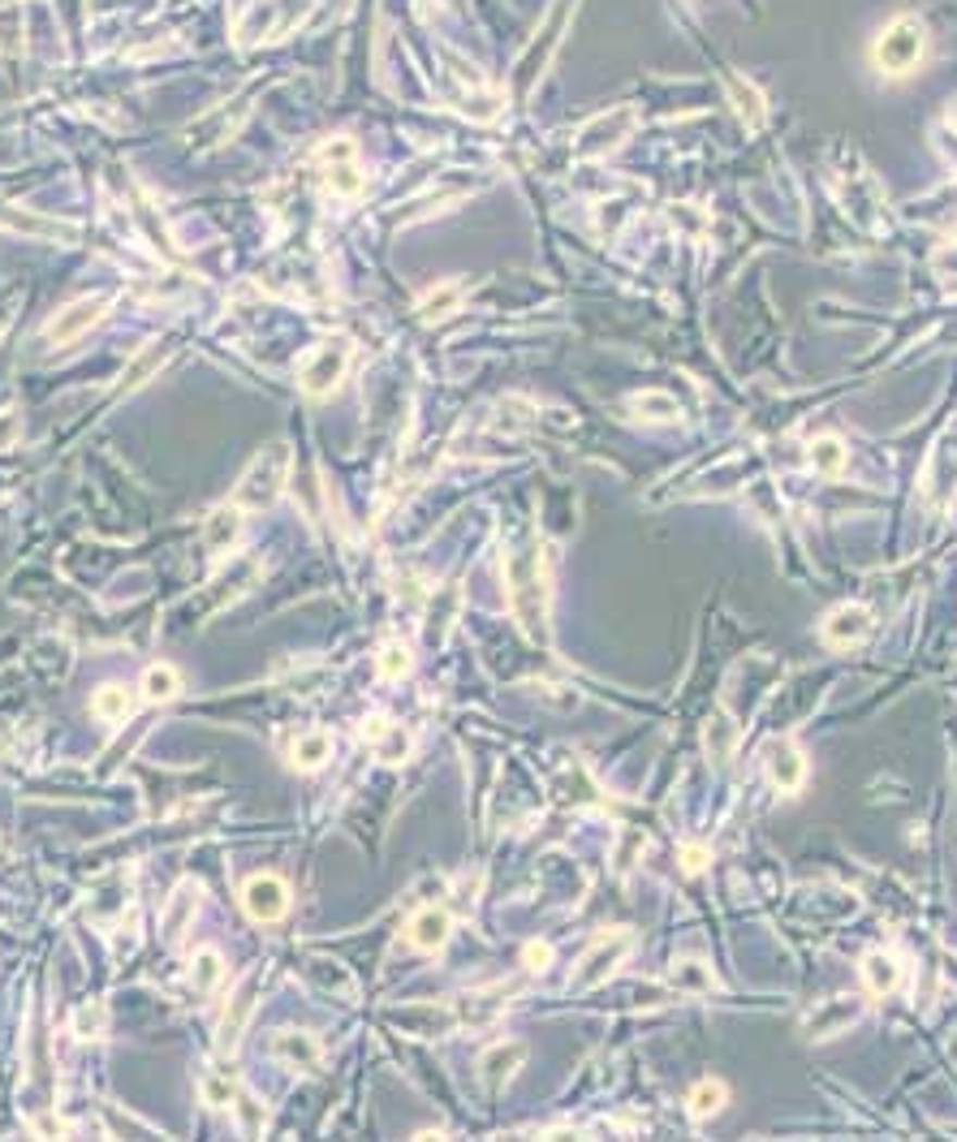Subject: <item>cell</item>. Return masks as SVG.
I'll list each match as a JSON object with an SVG mask.
<instances>
[{
	"label": "cell",
	"instance_id": "cell-32",
	"mask_svg": "<svg viewBox=\"0 0 957 1142\" xmlns=\"http://www.w3.org/2000/svg\"><path fill=\"white\" fill-rule=\"evenodd\" d=\"M845 461H849L845 440H837V436H820V440H811V466H816V474H824V479H841V474H845Z\"/></svg>",
	"mask_w": 957,
	"mask_h": 1142
},
{
	"label": "cell",
	"instance_id": "cell-8",
	"mask_svg": "<svg viewBox=\"0 0 957 1142\" xmlns=\"http://www.w3.org/2000/svg\"><path fill=\"white\" fill-rule=\"evenodd\" d=\"M638 125V109L634 104H621V109H604L596 113L583 129H579V156L583 160H599L608 151H617Z\"/></svg>",
	"mask_w": 957,
	"mask_h": 1142
},
{
	"label": "cell",
	"instance_id": "cell-5",
	"mask_svg": "<svg viewBox=\"0 0 957 1142\" xmlns=\"http://www.w3.org/2000/svg\"><path fill=\"white\" fill-rule=\"evenodd\" d=\"M350 353H355V345L346 342V337H328V342L315 345V349L302 358V367H298L302 393H307V397H328V393L346 380Z\"/></svg>",
	"mask_w": 957,
	"mask_h": 1142
},
{
	"label": "cell",
	"instance_id": "cell-19",
	"mask_svg": "<svg viewBox=\"0 0 957 1142\" xmlns=\"http://www.w3.org/2000/svg\"><path fill=\"white\" fill-rule=\"evenodd\" d=\"M238 535H241V509L238 505H225V509H212L203 518V548L221 561L238 548Z\"/></svg>",
	"mask_w": 957,
	"mask_h": 1142
},
{
	"label": "cell",
	"instance_id": "cell-16",
	"mask_svg": "<svg viewBox=\"0 0 957 1142\" xmlns=\"http://www.w3.org/2000/svg\"><path fill=\"white\" fill-rule=\"evenodd\" d=\"M199 906H203V889H199V880H182V884L173 889L169 906H164V940H169V944H182V940H186V931H190V922H195Z\"/></svg>",
	"mask_w": 957,
	"mask_h": 1142
},
{
	"label": "cell",
	"instance_id": "cell-45",
	"mask_svg": "<svg viewBox=\"0 0 957 1142\" xmlns=\"http://www.w3.org/2000/svg\"><path fill=\"white\" fill-rule=\"evenodd\" d=\"M643 845H647V841H643V832H638V828H630V832H625V854H617V871H621V876L634 867V858L643 854Z\"/></svg>",
	"mask_w": 957,
	"mask_h": 1142
},
{
	"label": "cell",
	"instance_id": "cell-38",
	"mask_svg": "<svg viewBox=\"0 0 957 1142\" xmlns=\"http://www.w3.org/2000/svg\"><path fill=\"white\" fill-rule=\"evenodd\" d=\"M410 669H414V656H410V647H401V643H388V647L375 656V673H380L384 682H401V678H410Z\"/></svg>",
	"mask_w": 957,
	"mask_h": 1142
},
{
	"label": "cell",
	"instance_id": "cell-25",
	"mask_svg": "<svg viewBox=\"0 0 957 1142\" xmlns=\"http://www.w3.org/2000/svg\"><path fill=\"white\" fill-rule=\"evenodd\" d=\"M328 759H333V733H324V729H307V733L289 746V764H294L298 772H320Z\"/></svg>",
	"mask_w": 957,
	"mask_h": 1142
},
{
	"label": "cell",
	"instance_id": "cell-1",
	"mask_svg": "<svg viewBox=\"0 0 957 1142\" xmlns=\"http://www.w3.org/2000/svg\"><path fill=\"white\" fill-rule=\"evenodd\" d=\"M505 591H509V612L518 630L544 647L548 643V608H552V566L539 544L513 548L505 557Z\"/></svg>",
	"mask_w": 957,
	"mask_h": 1142
},
{
	"label": "cell",
	"instance_id": "cell-23",
	"mask_svg": "<svg viewBox=\"0 0 957 1142\" xmlns=\"http://www.w3.org/2000/svg\"><path fill=\"white\" fill-rule=\"evenodd\" d=\"M862 983H867L871 996H893L897 983H902V966H897V957L884 953V948H871V953L862 957Z\"/></svg>",
	"mask_w": 957,
	"mask_h": 1142
},
{
	"label": "cell",
	"instance_id": "cell-12",
	"mask_svg": "<svg viewBox=\"0 0 957 1142\" xmlns=\"http://www.w3.org/2000/svg\"><path fill=\"white\" fill-rule=\"evenodd\" d=\"M763 772L776 794H798L807 785V755L790 737H772L763 742Z\"/></svg>",
	"mask_w": 957,
	"mask_h": 1142
},
{
	"label": "cell",
	"instance_id": "cell-4",
	"mask_svg": "<svg viewBox=\"0 0 957 1142\" xmlns=\"http://www.w3.org/2000/svg\"><path fill=\"white\" fill-rule=\"evenodd\" d=\"M440 61L449 65V70H445V83H449L453 109H462L471 121H496V116L505 113V96H500L496 87H487V78L478 74L467 57H458L453 48H445Z\"/></svg>",
	"mask_w": 957,
	"mask_h": 1142
},
{
	"label": "cell",
	"instance_id": "cell-37",
	"mask_svg": "<svg viewBox=\"0 0 957 1142\" xmlns=\"http://www.w3.org/2000/svg\"><path fill=\"white\" fill-rule=\"evenodd\" d=\"M70 1030H74V1039H83V1043L100 1039V1034L109 1030V1005H104V1001H87V1005H78Z\"/></svg>",
	"mask_w": 957,
	"mask_h": 1142
},
{
	"label": "cell",
	"instance_id": "cell-41",
	"mask_svg": "<svg viewBox=\"0 0 957 1142\" xmlns=\"http://www.w3.org/2000/svg\"><path fill=\"white\" fill-rule=\"evenodd\" d=\"M9 225H17V228H26V233H48V237H78V228L74 225H52V221H39V216H9Z\"/></svg>",
	"mask_w": 957,
	"mask_h": 1142
},
{
	"label": "cell",
	"instance_id": "cell-7",
	"mask_svg": "<svg viewBox=\"0 0 957 1142\" xmlns=\"http://www.w3.org/2000/svg\"><path fill=\"white\" fill-rule=\"evenodd\" d=\"M315 160H320L324 182H328V190H333L337 199H359L362 190H366L355 138H328V142H320V147H315Z\"/></svg>",
	"mask_w": 957,
	"mask_h": 1142
},
{
	"label": "cell",
	"instance_id": "cell-35",
	"mask_svg": "<svg viewBox=\"0 0 957 1142\" xmlns=\"http://www.w3.org/2000/svg\"><path fill=\"white\" fill-rule=\"evenodd\" d=\"M630 406L643 414V419H656V423H678L682 419V401L678 397H669V393H634L630 397Z\"/></svg>",
	"mask_w": 957,
	"mask_h": 1142
},
{
	"label": "cell",
	"instance_id": "cell-43",
	"mask_svg": "<svg viewBox=\"0 0 957 1142\" xmlns=\"http://www.w3.org/2000/svg\"><path fill=\"white\" fill-rule=\"evenodd\" d=\"M708 862H712V849H708V845H686V849H682V871H686V876L708 871Z\"/></svg>",
	"mask_w": 957,
	"mask_h": 1142
},
{
	"label": "cell",
	"instance_id": "cell-6",
	"mask_svg": "<svg viewBox=\"0 0 957 1142\" xmlns=\"http://www.w3.org/2000/svg\"><path fill=\"white\" fill-rule=\"evenodd\" d=\"M634 940H638V935H634L630 927L604 931L596 944L583 953V961H579V975H574V988H579V992H596L599 983H608V979L617 975V966L630 957Z\"/></svg>",
	"mask_w": 957,
	"mask_h": 1142
},
{
	"label": "cell",
	"instance_id": "cell-44",
	"mask_svg": "<svg viewBox=\"0 0 957 1142\" xmlns=\"http://www.w3.org/2000/svg\"><path fill=\"white\" fill-rule=\"evenodd\" d=\"M65 1121L61 1117H52V1113H39V1117H30V1134H39V1139H65Z\"/></svg>",
	"mask_w": 957,
	"mask_h": 1142
},
{
	"label": "cell",
	"instance_id": "cell-29",
	"mask_svg": "<svg viewBox=\"0 0 957 1142\" xmlns=\"http://www.w3.org/2000/svg\"><path fill=\"white\" fill-rule=\"evenodd\" d=\"M505 988H492V992H475V996H467V1001H458V1022L462 1027H487V1022H496L500 1014H505V1001H496Z\"/></svg>",
	"mask_w": 957,
	"mask_h": 1142
},
{
	"label": "cell",
	"instance_id": "cell-46",
	"mask_svg": "<svg viewBox=\"0 0 957 1142\" xmlns=\"http://www.w3.org/2000/svg\"><path fill=\"white\" fill-rule=\"evenodd\" d=\"M548 961H552V948H548V944H539V940H535V944H526V948H522V966H526V970H544Z\"/></svg>",
	"mask_w": 957,
	"mask_h": 1142
},
{
	"label": "cell",
	"instance_id": "cell-13",
	"mask_svg": "<svg viewBox=\"0 0 957 1142\" xmlns=\"http://www.w3.org/2000/svg\"><path fill=\"white\" fill-rule=\"evenodd\" d=\"M858 1018H862V996H833L803 1018V1034L807 1039H833V1034H845Z\"/></svg>",
	"mask_w": 957,
	"mask_h": 1142
},
{
	"label": "cell",
	"instance_id": "cell-33",
	"mask_svg": "<svg viewBox=\"0 0 957 1142\" xmlns=\"http://www.w3.org/2000/svg\"><path fill=\"white\" fill-rule=\"evenodd\" d=\"M234 1113H238V1130L241 1134H250V1139H259L263 1130H268V1104L259 1100V1095H250L246 1087H238V1095H234V1104H229Z\"/></svg>",
	"mask_w": 957,
	"mask_h": 1142
},
{
	"label": "cell",
	"instance_id": "cell-10",
	"mask_svg": "<svg viewBox=\"0 0 957 1142\" xmlns=\"http://www.w3.org/2000/svg\"><path fill=\"white\" fill-rule=\"evenodd\" d=\"M268 1056H272L276 1065H285L289 1073H315V1069L324 1065V1043H320V1034H311V1030L285 1027L268 1039Z\"/></svg>",
	"mask_w": 957,
	"mask_h": 1142
},
{
	"label": "cell",
	"instance_id": "cell-17",
	"mask_svg": "<svg viewBox=\"0 0 957 1142\" xmlns=\"http://www.w3.org/2000/svg\"><path fill=\"white\" fill-rule=\"evenodd\" d=\"M366 742H371V750H375V759L380 764H388V768H397V764H406L410 759V729L406 724H393V720H366Z\"/></svg>",
	"mask_w": 957,
	"mask_h": 1142
},
{
	"label": "cell",
	"instance_id": "cell-40",
	"mask_svg": "<svg viewBox=\"0 0 957 1142\" xmlns=\"http://www.w3.org/2000/svg\"><path fill=\"white\" fill-rule=\"evenodd\" d=\"M238 1078H229V1073H208L203 1078V1104L208 1108H229L234 1104V1095H238Z\"/></svg>",
	"mask_w": 957,
	"mask_h": 1142
},
{
	"label": "cell",
	"instance_id": "cell-15",
	"mask_svg": "<svg viewBox=\"0 0 957 1142\" xmlns=\"http://www.w3.org/2000/svg\"><path fill=\"white\" fill-rule=\"evenodd\" d=\"M449 931H453V914L440 910V906H423L419 914H410L401 940L410 948H419V953H436V948L449 944Z\"/></svg>",
	"mask_w": 957,
	"mask_h": 1142
},
{
	"label": "cell",
	"instance_id": "cell-36",
	"mask_svg": "<svg viewBox=\"0 0 957 1142\" xmlns=\"http://www.w3.org/2000/svg\"><path fill=\"white\" fill-rule=\"evenodd\" d=\"M91 711H96L100 720H113V724H117V720H125V716L134 711V690H125V685L117 682L104 685V690L91 698Z\"/></svg>",
	"mask_w": 957,
	"mask_h": 1142
},
{
	"label": "cell",
	"instance_id": "cell-24",
	"mask_svg": "<svg viewBox=\"0 0 957 1142\" xmlns=\"http://www.w3.org/2000/svg\"><path fill=\"white\" fill-rule=\"evenodd\" d=\"M526 1060V1043H513V1039H505V1043H492L483 1056H478V1069H483V1078L492 1082V1087H500L505 1078H513L518 1073V1065Z\"/></svg>",
	"mask_w": 957,
	"mask_h": 1142
},
{
	"label": "cell",
	"instance_id": "cell-9",
	"mask_svg": "<svg viewBox=\"0 0 957 1142\" xmlns=\"http://www.w3.org/2000/svg\"><path fill=\"white\" fill-rule=\"evenodd\" d=\"M109 307H113V298H100V294H87V298H78V302H70V307H61L48 324H44V342H52V345H74V342H83L104 315H109Z\"/></svg>",
	"mask_w": 957,
	"mask_h": 1142
},
{
	"label": "cell",
	"instance_id": "cell-42",
	"mask_svg": "<svg viewBox=\"0 0 957 1142\" xmlns=\"http://www.w3.org/2000/svg\"><path fill=\"white\" fill-rule=\"evenodd\" d=\"M17 436H22V410H17V406H4V410H0V449H9Z\"/></svg>",
	"mask_w": 957,
	"mask_h": 1142
},
{
	"label": "cell",
	"instance_id": "cell-20",
	"mask_svg": "<svg viewBox=\"0 0 957 1142\" xmlns=\"http://www.w3.org/2000/svg\"><path fill=\"white\" fill-rule=\"evenodd\" d=\"M388 1018L401 1022V1027L410 1030V1034H419V1039H440L445 1030L462 1027L458 1014H449L445 1005H410V1009H393Z\"/></svg>",
	"mask_w": 957,
	"mask_h": 1142
},
{
	"label": "cell",
	"instance_id": "cell-26",
	"mask_svg": "<svg viewBox=\"0 0 957 1142\" xmlns=\"http://www.w3.org/2000/svg\"><path fill=\"white\" fill-rule=\"evenodd\" d=\"M462 298H467V285H462V281H449V285H432V289H427V294L419 298V320L436 324V320L453 315V311L462 307Z\"/></svg>",
	"mask_w": 957,
	"mask_h": 1142
},
{
	"label": "cell",
	"instance_id": "cell-39",
	"mask_svg": "<svg viewBox=\"0 0 957 1142\" xmlns=\"http://www.w3.org/2000/svg\"><path fill=\"white\" fill-rule=\"evenodd\" d=\"M673 988L678 992H712L717 979H712L708 961H678L673 966Z\"/></svg>",
	"mask_w": 957,
	"mask_h": 1142
},
{
	"label": "cell",
	"instance_id": "cell-47",
	"mask_svg": "<svg viewBox=\"0 0 957 1142\" xmlns=\"http://www.w3.org/2000/svg\"><path fill=\"white\" fill-rule=\"evenodd\" d=\"M9 324H13V307H0V342H4V333H9Z\"/></svg>",
	"mask_w": 957,
	"mask_h": 1142
},
{
	"label": "cell",
	"instance_id": "cell-30",
	"mask_svg": "<svg viewBox=\"0 0 957 1142\" xmlns=\"http://www.w3.org/2000/svg\"><path fill=\"white\" fill-rule=\"evenodd\" d=\"M169 362V345L164 342H151V345H142V353L125 367V375H121V393H129V388H138V384H147L160 367Z\"/></svg>",
	"mask_w": 957,
	"mask_h": 1142
},
{
	"label": "cell",
	"instance_id": "cell-2",
	"mask_svg": "<svg viewBox=\"0 0 957 1142\" xmlns=\"http://www.w3.org/2000/svg\"><path fill=\"white\" fill-rule=\"evenodd\" d=\"M289 466H294V454L289 445H263L259 454L250 457V466L241 470L238 487L229 496V505H238L241 513H263L281 500L285 483H289Z\"/></svg>",
	"mask_w": 957,
	"mask_h": 1142
},
{
	"label": "cell",
	"instance_id": "cell-31",
	"mask_svg": "<svg viewBox=\"0 0 957 1142\" xmlns=\"http://www.w3.org/2000/svg\"><path fill=\"white\" fill-rule=\"evenodd\" d=\"M729 83V96H733V109L742 113V125L746 129H755V125H763V116H768V109H763V96L746 83V78H737V74H729L724 78Z\"/></svg>",
	"mask_w": 957,
	"mask_h": 1142
},
{
	"label": "cell",
	"instance_id": "cell-14",
	"mask_svg": "<svg viewBox=\"0 0 957 1142\" xmlns=\"http://www.w3.org/2000/svg\"><path fill=\"white\" fill-rule=\"evenodd\" d=\"M867 634H871V612L858 608V604H841V608H833V612L824 617V625H820V638H824V647H833V651H849V647L867 643Z\"/></svg>",
	"mask_w": 957,
	"mask_h": 1142
},
{
	"label": "cell",
	"instance_id": "cell-21",
	"mask_svg": "<svg viewBox=\"0 0 957 1142\" xmlns=\"http://www.w3.org/2000/svg\"><path fill=\"white\" fill-rule=\"evenodd\" d=\"M737 742H742V729H737V720H733L729 711H717V716L704 724V755H708L717 768L733 764Z\"/></svg>",
	"mask_w": 957,
	"mask_h": 1142
},
{
	"label": "cell",
	"instance_id": "cell-18",
	"mask_svg": "<svg viewBox=\"0 0 957 1142\" xmlns=\"http://www.w3.org/2000/svg\"><path fill=\"white\" fill-rule=\"evenodd\" d=\"M250 1014H254V983H246L241 992L229 996V1005H225V1014H221V1022H216V1052H221V1056H229V1052L238 1047Z\"/></svg>",
	"mask_w": 957,
	"mask_h": 1142
},
{
	"label": "cell",
	"instance_id": "cell-22",
	"mask_svg": "<svg viewBox=\"0 0 957 1142\" xmlns=\"http://www.w3.org/2000/svg\"><path fill=\"white\" fill-rule=\"evenodd\" d=\"M276 13H281V0H250L246 4V13L238 17V39L241 48H250V44H263L268 35H276L281 30V22H276Z\"/></svg>",
	"mask_w": 957,
	"mask_h": 1142
},
{
	"label": "cell",
	"instance_id": "cell-27",
	"mask_svg": "<svg viewBox=\"0 0 957 1142\" xmlns=\"http://www.w3.org/2000/svg\"><path fill=\"white\" fill-rule=\"evenodd\" d=\"M186 975H190V988H195V992L212 996V992L221 988V979H225V957H221L216 948H195Z\"/></svg>",
	"mask_w": 957,
	"mask_h": 1142
},
{
	"label": "cell",
	"instance_id": "cell-28",
	"mask_svg": "<svg viewBox=\"0 0 957 1142\" xmlns=\"http://www.w3.org/2000/svg\"><path fill=\"white\" fill-rule=\"evenodd\" d=\"M724 1104H729V1087H724L720 1078H699V1082L691 1087V1095H686V1113H691L695 1121L717 1117Z\"/></svg>",
	"mask_w": 957,
	"mask_h": 1142
},
{
	"label": "cell",
	"instance_id": "cell-3",
	"mask_svg": "<svg viewBox=\"0 0 957 1142\" xmlns=\"http://www.w3.org/2000/svg\"><path fill=\"white\" fill-rule=\"evenodd\" d=\"M928 57V26L919 13H897L871 44V61L884 78H910Z\"/></svg>",
	"mask_w": 957,
	"mask_h": 1142
},
{
	"label": "cell",
	"instance_id": "cell-34",
	"mask_svg": "<svg viewBox=\"0 0 957 1142\" xmlns=\"http://www.w3.org/2000/svg\"><path fill=\"white\" fill-rule=\"evenodd\" d=\"M182 694V673L173 669V665H151L147 673H142V698L147 703H169V698H177Z\"/></svg>",
	"mask_w": 957,
	"mask_h": 1142
},
{
	"label": "cell",
	"instance_id": "cell-11",
	"mask_svg": "<svg viewBox=\"0 0 957 1142\" xmlns=\"http://www.w3.org/2000/svg\"><path fill=\"white\" fill-rule=\"evenodd\" d=\"M241 910L250 922H281L289 910V884L272 871H259L241 884Z\"/></svg>",
	"mask_w": 957,
	"mask_h": 1142
}]
</instances>
